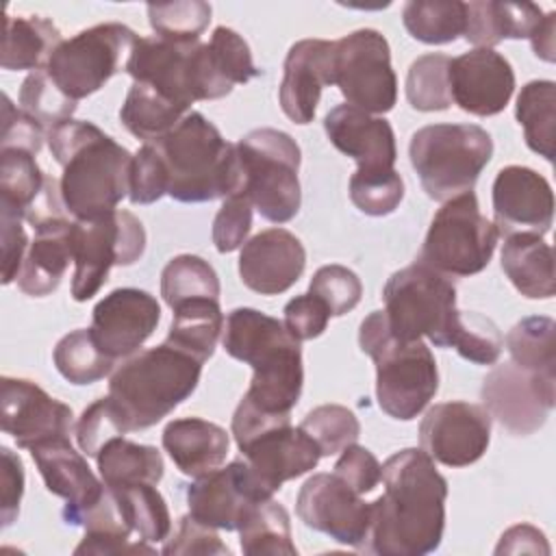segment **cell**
Instances as JSON below:
<instances>
[{
	"label": "cell",
	"mask_w": 556,
	"mask_h": 556,
	"mask_svg": "<svg viewBox=\"0 0 556 556\" xmlns=\"http://www.w3.org/2000/svg\"><path fill=\"white\" fill-rule=\"evenodd\" d=\"M384 493L371 502L365 552L378 556H424L441 545L447 480L417 447L389 456L382 465Z\"/></svg>",
	"instance_id": "obj_1"
},
{
	"label": "cell",
	"mask_w": 556,
	"mask_h": 556,
	"mask_svg": "<svg viewBox=\"0 0 556 556\" xmlns=\"http://www.w3.org/2000/svg\"><path fill=\"white\" fill-rule=\"evenodd\" d=\"M48 146L63 167L61 195L74 219L117 211L130 191L132 154L91 122L67 119L48 130Z\"/></svg>",
	"instance_id": "obj_2"
},
{
	"label": "cell",
	"mask_w": 556,
	"mask_h": 556,
	"mask_svg": "<svg viewBox=\"0 0 556 556\" xmlns=\"http://www.w3.org/2000/svg\"><path fill=\"white\" fill-rule=\"evenodd\" d=\"M222 334L226 354L254 371L243 397L265 413L291 415L302 395L304 369L300 341L287 326L256 308H235Z\"/></svg>",
	"instance_id": "obj_3"
},
{
	"label": "cell",
	"mask_w": 556,
	"mask_h": 556,
	"mask_svg": "<svg viewBox=\"0 0 556 556\" xmlns=\"http://www.w3.org/2000/svg\"><path fill=\"white\" fill-rule=\"evenodd\" d=\"M154 143L167 178V195L176 202H211L243 189L237 146L202 113H187Z\"/></svg>",
	"instance_id": "obj_4"
},
{
	"label": "cell",
	"mask_w": 556,
	"mask_h": 556,
	"mask_svg": "<svg viewBox=\"0 0 556 556\" xmlns=\"http://www.w3.org/2000/svg\"><path fill=\"white\" fill-rule=\"evenodd\" d=\"M202 365L167 341L128 356L109 380V397L126 430H146L180 406L195 391Z\"/></svg>",
	"instance_id": "obj_5"
},
{
	"label": "cell",
	"mask_w": 556,
	"mask_h": 556,
	"mask_svg": "<svg viewBox=\"0 0 556 556\" xmlns=\"http://www.w3.org/2000/svg\"><path fill=\"white\" fill-rule=\"evenodd\" d=\"M358 345L376 365L378 406L397 421L415 419L439 391V369L430 348L421 339H395L384 311H374L361 321Z\"/></svg>",
	"instance_id": "obj_6"
},
{
	"label": "cell",
	"mask_w": 556,
	"mask_h": 556,
	"mask_svg": "<svg viewBox=\"0 0 556 556\" xmlns=\"http://www.w3.org/2000/svg\"><path fill=\"white\" fill-rule=\"evenodd\" d=\"M408 156L426 195L447 202L473 191L493 156V139L478 124H430L413 132Z\"/></svg>",
	"instance_id": "obj_7"
},
{
	"label": "cell",
	"mask_w": 556,
	"mask_h": 556,
	"mask_svg": "<svg viewBox=\"0 0 556 556\" xmlns=\"http://www.w3.org/2000/svg\"><path fill=\"white\" fill-rule=\"evenodd\" d=\"M243 189L258 215L274 224L293 219L302 204L300 146L278 128H254L237 143Z\"/></svg>",
	"instance_id": "obj_8"
},
{
	"label": "cell",
	"mask_w": 556,
	"mask_h": 556,
	"mask_svg": "<svg viewBox=\"0 0 556 556\" xmlns=\"http://www.w3.org/2000/svg\"><path fill=\"white\" fill-rule=\"evenodd\" d=\"M382 300L387 326L395 339L417 341L428 337L437 348H450L458 315L456 287L450 276L417 261L391 274Z\"/></svg>",
	"instance_id": "obj_9"
},
{
	"label": "cell",
	"mask_w": 556,
	"mask_h": 556,
	"mask_svg": "<svg viewBox=\"0 0 556 556\" xmlns=\"http://www.w3.org/2000/svg\"><path fill=\"white\" fill-rule=\"evenodd\" d=\"M500 232L491 219L480 213L473 191H465L434 213L426 232L419 263L443 276L480 274L497 245Z\"/></svg>",
	"instance_id": "obj_10"
},
{
	"label": "cell",
	"mask_w": 556,
	"mask_h": 556,
	"mask_svg": "<svg viewBox=\"0 0 556 556\" xmlns=\"http://www.w3.org/2000/svg\"><path fill=\"white\" fill-rule=\"evenodd\" d=\"M146 252L143 224L124 208L93 219H74L72 298L87 302L106 282L111 267L132 265Z\"/></svg>",
	"instance_id": "obj_11"
},
{
	"label": "cell",
	"mask_w": 556,
	"mask_h": 556,
	"mask_svg": "<svg viewBox=\"0 0 556 556\" xmlns=\"http://www.w3.org/2000/svg\"><path fill=\"white\" fill-rule=\"evenodd\" d=\"M135 41V30L124 24H96L61 41L52 52L46 72L72 100L78 102L102 89L104 83L122 70Z\"/></svg>",
	"instance_id": "obj_12"
},
{
	"label": "cell",
	"mask_w": 556,
	"mask_h": 556,
	"mask_svg": "<svg viewBox=\"0 0 556 556\" xmlns=\"http://www.w3.org/2000/svg\"><path fill=\"white\" fill-rule=\"evenodd\" d=\"M334 85L365 113H389L397 102V78L384 35L358 28L334 41Z\"/></svg>",
	"instance_id": "obj_13"
},
{
	"label": "cell",
	"mask_w": 556,
	"mask_h": 556,
	"mask_svg": "<svg viewBox=\"0 0 556 556\" xmlns=\"http://www.w3.org/2000/svg\"><path fill=\"white\" fill-rule=\"evenodd\" d=\"M556 376L530 374L515 363L493 367L482 380L484 410L517 437L541 430L556 404Z\"/></svg>",
	"instance_id": "obj_14"
},
{
	"label": "cell",
	"mask_w": 556,
	"mask_h": 556,
	"mask_svg": "<svg viewBox=\"0 0 556 556\" xmlns=\"http://www.w3.org/2000/svg\"><path fill=\"white\" fill-rule=\"evenodd\" d=\"M295 510L306 528L341 545L363 549L371 528V502H365L334 473L311 476L298 493Z\"/></svg>",
	"instance_id": "obj_15"
},
{
	"label": "cell",
	"mask_w": 556,
	"mask_h": 556,
	"mask_svg": "<svg viewBox=\"0 0 556 556\" xmlns=\"http://www.w3.org/2000/svg\"><path fill=\"white\" fill-rule=\"evenodd\" d=\"M491 441V415L471 402L434 404L419 424L421 450L445 467H467L482 458Z\"/></svg>",
	"instance_id": "obj_16"
},
{
	"label": "cell",
	"mask_w": 556,
	"mask_h": 556,
	"mask_svg": "<svg viewBox=\"0 0 556 556\" xmlns=\"http://www.w3.org/2000/svg\"><path fill=\"white\" fill-rule=\"evenodd\" d=\"M269 497L245 460L217 467L187 486L189 515L215 530H239L248 513Z\"/></svg>",
	"instance_id": "obj_17"
},
{
	"label": "cell",
	"mask_w": 556,
	"mask_h": 556,
	"mask_svg": "<svg viewBox=\"0 0 556 556\" xmlns=\"http://www.w3.org/2000/svg\"><path fill=\"white\" fill-rule=\"evenodd\" d=\"M0 426L17 447L33 450L52 439L70 437L74 413L67 404L50 397L39 384L26 378L2 376Z\"/></svg>",
	"instance_id": "obj_18"
},
{
	"label": "cell",
	"mask_w": 556,
	"mask_h": 556,
	"mask_svg": "<svg viewBox=\"0 0 556 556\" xmlns=\"http://www.w3.org/2000/svg\"><path fill=\"white\" fill-rule=\"evenodd\" d=\"M161 306L143 289L122 287L104 295L91 315V334L113 361L132 356L156 330Z\"/></svg>",
	"instance_id": "obj_19"
},
{
	"label": "cell",
	"mask_w": 556,
	"mask_h": 556,
	"mask_svg": "<svg viewBox=\"0 0 556 556\" xmlns=\"http://www.w3.org/2000/svg\"><path fill=\"white\" fill-rule=\"evenodd\" d=\"M493 215L504 237L549 232L554 193L547 178L523 165L502 167L493 180Z\"/></svg>",
	"instance_id": "obj_20"
},
{
	"label": "cell",
	"mask_w": 556,
	"mask_h": 556,
	"mask_svg": "<svg viewBox=\"0 0 556 556\" xmlns=\"http://www.w3.org/2000/svg\"><path fill=\"white\" fill-rule=\"evenodd\" d=\"M239 450L267 495H274L287 480L315 469L321 458L317 443L291 421L254 434Z\"/></svg>",
	"instance_id": "obj_21"
},
{
	"label": "cell",
	"mask_w": 556,
	"mask_h": 556,
	"mask_svg": "<svg viewBox=\"0 0 556 556\" xmlns=\"http://www.w3.org/2000/svg\"><path fill=\"white\" fill-rule=\"evenodd\" d=\"M515 91L508 59L491 48H473L450 61L452 102L465 113L491 117L506 109Z\"/></svg>",
	"instance_id": "obj_22"
},
{
	"label": "cell",
	"mask_w": 556,
	"mask_h": 556,
	"mask_svg": "<svg viewBox=\"0 0 556 556\" xmlns=\"http://www.w3.org/2000/svg\"><path fill=\"white\" fill-rule=\"evenodd\" d=\"M306 267V250L302 241L285 230L269 228L243 243L239 254L241 282L261 295H278L289 291Z\"/></svg>",
	"instance_id": "obj_23"
},
{
	"label": "cell",
	"mask_w": 556,
	"mask_h": 556,
	"mask_svg": "<svg viewBox=\"0 0 556 556\" xmlns=\"http://www.w3.org/2000/svg\"><path fill=\"white\" fill-rule=\"evenodd\" d=\"M334 85V41H295L285 59V74L278 89L282 113L295 124H311L321 89Z\"/></svg>",
	"instance_id": "obj_24"
},
{
	"label": "cell",
	"mask_w": 556,
	"mask_h": 556,
	"mask_svg": "<svg viewBox=\"0 0 556 556\" xmlns=\"http://www.w3.org/2000/svg\"><path fill=\"white\" fill-rule=\"evenodd\" d=\"M258 74L245 39L228 26H217L211 41H200L191 54V96L193 100H219L235 85H245Z\"/></svg>",
	"instance_id": "obj_25"
},
{
	"label": "cell",
	"mask_w": 556,
	"mask_h": 556,
	"mask_svg": "<svg viewBox=\"0 0 556 556\" xmlns=\"http://www.w3.org/2000/svg\"><path fill=\"white\" fill-rule=\"evenodd\" d=\"M30 456L52 495L65 500L63 521L76 526L80 515L89 510L104 493L106 484L96 478L85 456L76 452L70 437L52 439L30 450Z\"/></svg>",
	"instance_id": "obj_26"
},
{
	"label": "cell",
	"mask_w": 556,
	"mask_h": 556,
	"mask_svg": "<svg viewBox=\"0 0 556 556\" xmlns=\"http://www.w3.org/2000/svg\"><path fill=\"white\" fill-rule=\"evenodd\" d=\"M200 39L176 41L165 37H137L124 70L132 76V83H146L167 96L169 100L191 106V54Z\"/></svg>",
	"instance_id": "obj_27"
},
{
	"label": "cell",
	"mask_w": 556,
	"mask_h": 556,
	"mask_svg": "<svg viewBox=\"0 0 556 556\" xmlns=\"http://www.w3.org/2000/svg\"><path fill=\"white\" fill-rule=\"evenodd\" d=\"M324 130L339 152L356 161L358 169H391L395 165V135L384 117L339 104L326 113Z\"/></svg>",
	"instance_id": "obj_28"
},
{
	"label": "cell",
	"mask_w": 556,
	"mask_h": 556,
	"mask_svg": "<svg viewBox=\"0 0 556 556\" xmlns=\"http://www.w3.org/2000/svg\"><path fill=\"white\" fill-rule=\"evenodd\" d=\"M72 226L74 219L65 217L35 228V239L26 250L17 276V287L26 295L43 298L59 289L70 261H74Z\"/></svg>",
	"instance_id": "obj_29"
},
{
	"label": "cell",
	"mask_w": 556,
	"mask_h": 556,
	"mask_svg": "<svg viewBox=\"0 0 556 556\" xmlns=\"http://www.w3.org/2000/svg\"><path fill=\"white\" fill-rule=\"evenodd\" d=\"M163 447L185 476L198 478L222 467L228 456L230 439L228 432L213 421L182 417L165 426Z\"/></svg>",
	"instance_id": "obj_30"
},
{
	"label": "cell",
	"mask_w": 556,
	"mask_h": 556,
	"mask_svg": "<svg viewBox=\"0 0 556 556\" xmlns=\"http://www.w3.org/2000/svg\"><path fill=\"white\" fill-rule=\"evenodd\" d=\"M543 11L532 2H465L463 37L476 48H491L504 39H530Z\"/></svg>",
	"instance_id": "obj_31"
},
{
	"label": "cell",
	"mask_w": 556,
	"mask_h": 556,
	"mask_svg": "<svg viewBox=\"0 0 556 556\" xmlns=\"http://www.w3.org/2000/svg\"><path fill=\"white\" fill-rule=\"evenodd\" d=\"M502 269L513 287L530 300H547L556 293L554 252L539 235L506 237Z\"/></svg>",
	"instance_id": "obj_32"
},
{
	"label": "cell",
	"mask_w": 556,
	"mask_h": 556,
	"mask_svg": "<svg viewBox=\"0 0 556 556\" xmlns=\"http://www.w3.org/2000/svg\"><path fill=\"white\" fill-rule=\"evenodd\" d=\"M61 30L39 15H11L2 20L0 65L9 72L46 70L52 52L61 43Z\"/></svg>",
	"instance_id": "obj_33"
},
{
	"label": "cell",
	"mask_w": 556,
	"mask_h": 556,
	"mask_svg": "<svg viewBox=\"0 0 556 556\" xmlns=\"http://www.w3.org/2000/svg\"><path fill=\"white\" fill-rule=\"evenodd\" d=\"M98 471L106 486L126 489L135 484H159L163 478V456L152 445H141L117 437L98 454Z\"/></svg>",
	"instance_id": "obj_34"
},
{
	"label": "cell",
	"mask_w": 556,
	"mask_h": 556,
	"mask_svg": "<svg viewBox=\"0 0 556 556\" xmlns=\"http://www.w3.org/2000/svg\"><path fill=\"white\" fill-rule=\"evenodd\" d=\"M172 317L167 332V343L195 356L200 363H206L217 345L219 334L224 332V315L219 300L198 298L178 304Z\"/></svg>",
	"instance_id": "obj_35"
},
{
	"label": "cell",
	"mask_w": 556,
	"mask_h": 556,
	"mask_svg": "<svg viewBox=\"0 0 556 556\" xmlns=\"http://www.w3.org/2000/svg\"><path fill=\"white\" fill-rule=\"evenodd\" d=\"M187 106L169 100L146 83H132L119 109L124 128L143 143L163 139L185 115Z\"/></svg>",
	"instance_id": "obj_36"
},
{
	"label": "cell",
	"mask_w": 556,
	"mask_h": 556,
	"mask_svg": "<svg viewBox=\"0 0 556 556\" xmlns=\"http://www.w3.org/2000/svg\"><path fill=\"white\" fill-rule=\"evenodd\" d=\"M515 117L523 128L526 143L545 161H554L556 128V85L552 80H530L521 87Z\"/></svg>",
	"instance_id": "obj_37"
},
{
	"label": "cell",
	"mask_w": 556,
	"mask_h": 556,
	"mask_svg": "<svg viewBox=\"0 0 556 556\" xmlns=\"http://www.w3.org/2000/svg\"><path fill=\"white\" fill-rule=\"evenodd\" d=\"M510 363L539 374L556 376V324L549 317L534 315L517 321L506 334Z\"/></svg>",
	"instance_id": "obj_38"
},
{
	"label": "cell",
	"mask_w": 556,
	"mask_h": 556,
	"mask_svg": "<svg viewBox=\"0 0 556 556\" xmlns=\"http://www.w3.org/2000/svg\"><path fill=\"white\" fill-rule=\"evenodd\" d=\"M239 545L248 556H295L298 549L291 541V521L287 508L271 497L258 502L239 528Z\"/></svg>",
	"instance_id": "obj_39"
},
{
	"label": "cell",
	"mask_w": 556,
	"mask_h": 556,
	"mask_svg": "<svg viewBox=\"0 0 556 556\" xmlns=\"http://www.w3.org/2000/svg\"><path fill=\"white\" fill-rule=\"evenodd\" d=\"M402 22L408 35L421 43H450L465 33V2L410 0L402 9Z\"/></svg>",
	"instance_id": "obj_40"
},
{
	"label": "cell",
	"mask_w": 556,
	"mask_h": 556,
	"mask_svg": "<svg viewBox=\"0 0 556 556\" xmlns=\"http://www.w3.org/2000/svg\"><path fill=\"white\" fill-rule=\"evenodd\" d=\"M219 293L215 269L195 254H178L161 271V295L169 308L198 298L219 300Z\"/></svg>",
	"instance_id": "obj_41"
},
{
	"label": "cell",
	"mask_w": 556,
	"mask_h": 556,
	"mask_svg": "<svg viewBox=\"0 0 556 556\" xmlns=\"http://www.w3.org/2000/svg\"><path fill=\"white\" fill-rule=\"evenodd\" d=\"M59 374L72 384H91L113 371L115 361L100 350L89 328L65 334L52 352Z\"/></svg>",
	"instance_id": "obj_42"
},
{
	"label": "cell",
	"mask_w": 556,
	"mask_h": 556,
	"mask_svg": "<svg viewBox=\"0 0 556 556\" xmlns=\"http://www.w3.org/2000/svg\"><path fill=\"white\" fill-rule=\"evenodd\" d=\"M46 176L35 161V154L17 148L0 150V211H11L24 217L26 208L46 185Z\"/></svg>",
	"instance_id": "obj_43"
},
{
	"label": "cell",
	"mask_w": 556,
	"mask_h": 556,
	"mask_svg": "<svg viewBox=\"0 0 556 556\" xmlns=\"http://www.w3.org/2000/svg\"><path fill=\"white\" fill-rule=\"evenodd\" d=\"M450 56L428 52L417 56L406 74V100L415 111H445L452 106Z\"/></svg>",
	"instance_id": "obj_44"
},
{
	"label": "cell",
	"mask_w": 556,
	"mask_h": 556,
	"mask_svg": "<svg viewBox=\"0 0 556 556\" xmlns=\"http://www.w3.org/2000/svg\"><path fill=\"white\" fill-rule=\"evenodd\" d=\"M132 530L146 543L167 541L172 530V517L156 484H135L115 489Z\"/></svg>",
	"instance_id": "obj_45"
},
{
	"label": "cell",
	"mask_w": 556,
	"mask_h": 556,
	"mask_svg": "<svg viewBox=\"0 0 556 556\" xmlns=\"http://www.w3.org/2000/svg\"><path fill=\"white\" fill-rule=\"evenodd\" d=\"M20 106L26 115L37 119L41 126L54 128L72 119L76 100H72L46 70L30 72L20 87Z\"/></svg>",
	"instance_id": "obj_46"
},
{
	"label": "cell",
	"mask_w": 556,
	"mask_h": 556,
	"mask_svg": "<svg viewBox=\"0 0 556 556\" xmlns=\"http://www.w3.org/2000/svg\"><path fill=\"white\" fill-rule=\"evenodd\" d=\"M404 198V180L391 169H356L350 178L352 204L371 217L393 213Z\"/></svg>",
	"instance_id": "obj_47"
},
{
	"label": "cell",
	"mask_w": 556,
	"mask_h": 556,
	"mask_svg": "<svg viewBox=\"0 0 556 556\" xmlns=\"http://www.w3.org/2000/svg\"><path fill=\"white\" fill-rule=\"evenodd\" d=\"M450 348H454L469 363L495 365L504 348V337L493 319L480 313L458 311L450 337Z\"/></svg>",
	"instance_id": "obj_48"
},
{
	"label": "cell",
	"mask_w": 556,
	"mask_h": 556,
	"mask_svg": "<svg viewBox=\"0 0 556 556\" xmlns=\"http://www.w3.org/2000/svg\"><path fill=\"white\" fill-rule=\"evenodd\" d=\"M300 428L317 443L321 456L343 452L361 437V424L356 415L339 404H324L306 413Z\"/></svg>",
	"instance_id": "obj_49"
},
{
	"label": "cell",
	"mask_w": 556,
	"mask_h": 556,
	"mask_svg": "<svg viewBox=\"0 0 556 556\" xmlns=\"http://www.w3.org/2000/svg\"><path fill=\"white\" fill-rule=\"evenodd\" d=\"M211 4L202 0H178L148 4V20L159 37L191 41L200 39L202 30L211 22Z\"/></svg>",
	"instance_id": "obj_50"
},
{
	"label": "cell",
	"mask_w": 556,
	"mask_h": 556,
	"mask_svg": "<svg viewBox=\"0 0 556 556\" xmlns=\"http://www.w3.org/2000/svg\"><path fill=\"white\" fill-rule=\"evenodd\" d=\"M308 293L319 298L328 306L330 315L341 317V315L350 313L361 302L363 285H361V278L352 269L332 263V265L319 267L313 274Z\"/></svg>",
	"instance_id": "obj_51"
},
{
	"label": "cell",
	"mask_w": 556,
	"mask_h": 556,
	"mask_svg": "<svg viewBox=\"0 0 556 556\" xmlns=\"http://www.w3.org/2000/svg\"><path fill=\"white\" fill-rule=\"evenodd\" d=\"M128 430L124 426V419L122 415L117 413L115 404L111 402V397H98L93 404H89L78 424H76V443L78 447L91 456V458H98L100 450L117 439V437H124Z\"/></svg>",
	"instance_id": "obj_52"
},
{
	"label": "cell",
	"mask_w": 556,
	"mask_h": 556,
	"mask_svg": "<svg viewBox=\"0 0 556 556\" xmlns=\"http://www.w3.org/2000/svg\"><path fill=\"white\" fill-rule=\"evenodd\" d=\"M252 211L254 206L245 191L224 198V204L213 219V243L217 252L228 254L245 243L252 228Z\"/></svg>",
	"instance_id": "obj_53"
},
{
	"label": "cell",
	"mask_w": 556,
	"mask_h": 556,
	"mask_svg": "<svg viewBox=\"0 0 556 556\" xmlns=\"http://www.w3.org/2000/svg\"><path fill=\"white\" fill-rule=\"evenodd\" d=\"M167 193V178L163 161L154 143H143L132 159L130 172V191L128 198L132 204H152Z\"/></svg>",
	"instance_id": "obj_54"
},
{
	"label": "cell",
	"mask_w": 556,
	"mask_h": 556,
	"mask_svg": "<svg viewBox=\"0 0 556 556\" xmlns=\"http://www.w3.org/2000/svg\"><path fill=\"white\" fill-rule=\"evenodd\" d=\"M334 476H339L348 486H352L358 495L371 493L382 480V465L378 458L363 445H348L339 460L334 463Z\"/></svg>",
	"instance_id": "obj_55"
},
{
	"label": "cell",
	"mask_w": 556,
	"mask_h": 556,
	"mask_svg": "<svg viewBox=\"0 0 556 556\" xmlns=\"http://www.w3.org/2000/svg\"><path fill=\"white\" fill-rule=\"evenodd\" d=\"M165 556H178V554H230V549L219 541L215 528L200 523L191 515L180 517L178 530L161 549Z\"/></svg>",
	"instance_id": "obj_56"
},
{
	"label": "cell",
	"mask_w": 556,
	"mask_h": 556,
	"mask_svg": "<svg viewBox=\"0 0 556 556\" xmlns=\"http://www.w3.org/2000/svg\"><path fill=\"white\" fill-rule=\"evenodd\" d=\"M43 139L48 135L43 132V126L26 115L22 109H15L9 96H2V137H0V150L2 148H17L26 150L30 154H37L43 146Z\"/></svg>",
	"instance_id": "obj_57"
},
{
	"label": "cell",
	"mask_w": 556,
	"mask_h": 556,
	"mask_svg": "<svg viewBox=\"0 0 556 556\" xmlns=\"http://www.w3.org/2000/svg\"><path fill=\"white\" fill-rule=\"evenodd\" d=\"M282 313H285L282 324L298 341H308V339L319 337L326 330L328 319H330L328 306L311 293L289 300Z\"/></svg>",
	"instance_id": "obj_58"
},
{
	"label": "cell",
	"mask_w": 556,
	"mask_h": 556,
	"mask_svg": "<svg viewBox=\"0 0 556 556\" xmlns=\"http://www.w3.org/2000/svg\"><path fill=\"white\" fill-rule=\"evenodd\" d=\"M22 215L11 211H0V224H2V282L9 285L17 280L26 250H28V237L22 226Z\"/></svg>",
	"instance_id": "obj_59"
},
{
	"label": "cell",
	"mask_w": 556,
	"mask_h": 556,
	"mask_svg": "<svg viewBox=\"0 0 556 556\" xmlns=\"http://www.w3.org/2000/svg\"><path fill=\"white\" fill-rule=\"evenodd\" d=\"M2 454V471H0V486H2V528H9L20 513V502L24 495V465L15 452L9 447H0Z\"/></svg>",
	"instance_id": "obj_60"
},
{
	"label": "cell",
	"mask_w": 556,
	"mask_h": 556,
	"mask_svg": "<svg viewBox=\"0 0 556 556\" xmlns=\"http://www.w3.org/2000/svg\"><path fill=\"white\" fill-rule=\"evenodd\" d=\"M495 554H549V545L539 528L517 523L500 536Z\"/></svg>",
	"instance_id": "obj_61"
},
{
	"label": "cell",
	"mask_w": 556,
	"mask_h": 556,
	"mask_svg": "<svg viewBox=\"0 0 556 556\" xmlns=\"http://www.w3.org/2000/svg\"><path fill=\"white\" fill-rule=\"evenodd\" d=\"M554 26H556V13L549 11V13H543L541 22L536 24V28L532 30L530 35V43H532V52L547 61V63H554L556 59V46H554Z\"/></svg>",
	"instance_id": "obj_62"
}]
</instances>
